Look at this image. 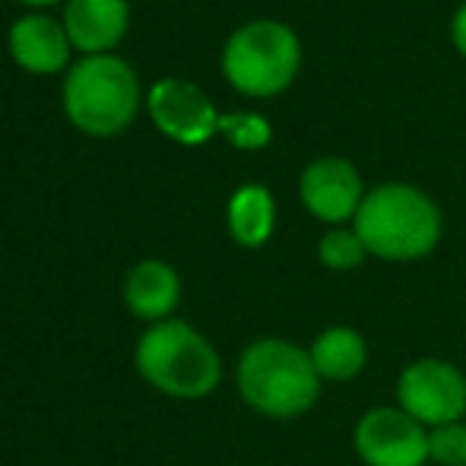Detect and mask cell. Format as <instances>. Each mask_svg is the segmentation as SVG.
Instances as JSON below:
<instances>
[{"label":"cell","instance_id":"277c9868","mask_svg":"<svg viewBox=\"0 0 466 466\" xmlns=\"http://www.w3.org/2000/svg\"><path fill=\"white\" fill-rule=\"evenodd\" d=\"M61 93L67 117L93 137L124 130L140 108L137 70L117 55H86L74 61Z\"/></svg>","mask_w":466,"mask_h":466},{"label":"cell","instance_id":"7c38bea8","mask_svg":"<svg viewBox=\"0 0 466 466\" xmlns=\"http://www.w3.org/2000/svg\"><path fill=\"white\" fill-rule=\"evenodd\" d=\"M181 299V279L166 260H140L124 279V301L143 320H168Z\"/></svg>","mask_w":466,"mask_h":466},{"label":"cell","instance_id":"7a4b0ae2","mask_svg":"<svg viewBox=\"0 0 466 466\" xmlns=\"http://www.w3.org/2000/svg\"><path fill=\"white\" fill-rule=\"evenodd\" d=\"M365 251L384 260H419L441 238V209L412 185H380L356 213Z\"/></svg>","mask_w":466,"mask_h":466},{"label":"cell","instance_id":"30bf717a","mask_svg":"<svg viewBox=\"0 0 466 466\" xmlns=\"http://www.w3.org/2000/svg\"><path fill=\"white\" fill-rule=\"evenodd\" d=\"M10 45L13 61L29 74H57L70 61V35L64 23L45 16V13H25L10 25Z\"/></svg>","mask_w":466,"mask_h":466},{"label":"cell","instance_id":"d6986e66","mask_svg":"<svg viewBox=\"0 0 466 466\" xmlns=\"http://www.w3.org/2000/svg\"><path fill=\"white\" fill-rule=\"evenodd\" d=\"M23 4H32V6H45V4H57V0H23Z\"/></svg>","mask_w":466,"mask_h":466},{"label":"cell","instance_id":"ba28073f","mask_svg":"<svg viewBox=\"0 0 466 466\" xmlns=\"http://www.w3.org/2000/svg\"><path fill=\"white\" fill-rule=\"evenodd\" d=\"M147 108L156 127L185 147H200L219 130V111L213 108L207 93L194 83L178 80V76H166V80L153 83L147 96Z\"/></svg>","mask_w":466,"mask_h":466},{"label":"cell","instance_id":"52a82bcc","mask_svg":"<svg viewBox=\"0 0 466 466\" xmlns=\"http://www.w3.org/2000/svg\"><path fill=\"white\" fill-rule=\"evenodd\" d=\"M356 454L369 466H422L429 461V429L400 406H374L352 431Z\"/></svg>","mask_w":466,"mask_h":466},{"label":"cell","instance_id":"3957f363","mask_svg":"<svg viewBox=\"0 0 466 466\" xmlns=\"http://www.w3.org/2000/svg\"><path fill=\"white\" fill-rule=\"evenodd\" d=\"M134 362L156 390L178 400L209 397L222 378V362L213 343L175 318L159 320L143 333Z\"/></svg>","mask_w":466,"mask_h":466},{"label":"cell","instance_id":"e0dca14e","mask_svg":"<svg viewBox=\"0 0 466 466\" xmlns=\"http://www.w3.org/2000/svg\"><path fill=\"white\" fill-rule=\"evenodd\" d=\"M429 461L438 466H466V422L429 429Z\"/></svg>","mask_w":466,"mask_h":466},{"label":"cell","instance_id":"5bb4252c","mask_svg":"<svg viewBox=\"0 0 466 466\" xmlns=\"http://www.w3.org/2000/svg\"><path fill=\"white\" fill-rule=\"evenodd\" d=\"M277 203L264 185H245L228 200V232L241 248H260L273 235Z\"/></svg>","mask_w":466,"mask_h":466},{"label":"cell","instance_id":"5b68a950","mask_svg":"<svg viewBox=\"0 0 466 466\" xmlns=\"http://www.w3.org/2000/svg\"><path fill=\"white\" fill-rule=\"evenodd\" d=\"M301 48L295 32L277 19H251L232 32L222 51L228 83L245 96H277L295 80Z\"/></svg>","mask_w":466,"mask_h":466},{"label":"cell","instance_id":"9a60e30c","mask_svg":"<svg viewBox=\"0 0 466 466\" xmlns=\"http://www.w3.org/2000/svg\"><path fill=\"white\" fill-rule=\"evenodd\" d=\"M318 254H320V264H324L327 270L339 273V270H356L369 251H365L356 228H352V232L350 228H330V232L320 238Z\"/></svg>","mask_w":466,"mask_h":466},{"label":"cell","instance_id":"2e32d148","mask_svg":"<svg viewBox=\"0 0 466 466\" xmlns=\"http://www.w3.org/2000/svg\"><path fill=\"white\" fill-rule=\"evenodd\" d=\"M219 134H226L228 143L238 149H264L273 130L267 117L254 115V111H235V115H219Z\"/></svg>","mask_w":466,"mask_h":466},{"label":"cell","instance_id":"9c48e42d","mask_svg":"<svg viewBox=\"0 0 466 466\" xmlns=\"http://www.w3.org/2000/svg\"><path fill=\"white\" fill-rule=\"evenodd\" d=\"M301 203L308 213L318 216L324 222H346L356 219L359 207H362V175L356 172L350 159L339 156H327L305 168L301 175Z\"/></svg>","mask_w":466,"mask_h":466},{"label":"cell","instance_id":"6da1fadb","mask_svg":"<svg viewBox=\"0 0 466 466\" xmlns=\"http://www.w3.org/2000/svg\"><path fill=\"white\" fill-rule=\"evenodd\" d=\"M238 390L260 416L299 419L318 403L320 374L308 350L279 337H264L241 352Z\"/></svg>","mask_w":466,"mask_h":466},{"label":"cell","instance_id":"4fadbf2b","mask_svg":"<svg viewBox=\"0 0 466 466\" xmlns=\"http://www.w3.org/2000/svg\"><path fill=\"white\" fill-rule=\"evenodd\" d=\"M311 362L320 380H352L369 362L365 337L352 327H327L311 343Z\"/></svg>","mask_w":466,"mask_h":466},{"label":"cell","instance_id":"8fae6325","mask_svg":"<svg viewBox=\"0 0 466 466\" xmlns=\"http://www.w3.org/2000/svg\"><path fill=\"white\" fill-rule=\"evenodd\" d=\"M130 25L127 0H67L64 29L70 45L86 55H111Z\"/></svg>","mask_w":466,"mask_h":466},{"label":"cell","instance_id":"8992f818","mask_svg":"<svg viewBox=\"0 0 466 466\" xmlns=\"http://www.w3.org/2000/svg\"><path fill=\"white\" fill-rule=\"evenodd\" d=\"M400 410L410 412L425 429L461 422L466 412V378L454 362L444 359H416L400 371L397 380Z\"/></svg>","mask_w":466,"mask_h":466},{"label":"cell","instance_id":"ac0fdd59","mask_svg":"<svg viewBox=\"0 0 466 466\" xmlns=\"http://www.w3.org/2000/svg\"><path fill=\"white\" fill-rule=\"evenodd\" d=\"M454 45L461 48V55H466V4L457 10V16H454Z\"/></svg>","mask_w":466,"mask_h":466}]
</instances>
